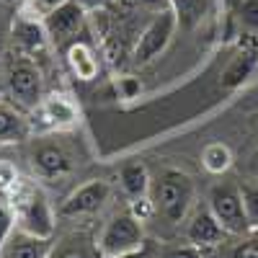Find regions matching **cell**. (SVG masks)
I'll return each instance as SVG.
<instances>
[{
	"instance_id": "6da1fadb",
	"label": "cell",
	"mask_w": 258,
	"mask_h": 258,
	"mask_svg": "<svg viewBox=\"0 0 258 258\" xmlns=\"http://www.w3.org/2000/svg\"><path fill=\"white\" fill-rule=\"evenodd\" d=\"M11 194H13V209H16V225L31 235H39V238H52L54 214L44 194L31 186H16Z\"/></svg>"
},
{
	"instance_id": "7a4b0ae2",
	"label": "cell",
	"mask_w": 258,
	"mask_h": 258,
	"mask_svg": "<svg viewBox=\"0 0 258 258\" xmlns=\"http://www.w3.org/2000/svg\"><path fill=\"white\" fill-rule=\"evenodd\" d=\"M194 199V183L181 170H163L155 188H153V204L155 212L163 214L168 222H181L188 212Z\"/></svg>"
},
{
	"instance_id": "3957f363",
	"label": "cell",
	"mask_w": 258,
	"mask_h": 258,
	"mask_svg": "<svg viewBox=\"0 0 258 258\" xmlns=\"http://www.w3.org/2000/svg\"><path fill=\"white\" fill-rule=\"evenodd\" d=\"M142 245H145L142 220H137L132 212H121L116 217H111V222L103 227L101 238L96 243V253H98V258H106V255L137 250Z\"/></svg>"
},
{
	"instance_id": "277c9868",
	"label": "cell",
	"mask_w": 258,
	"mask_h": 258,
	"mask_svg": "<svg viewBox=\"0 0 258 258\" xmlns=\"http://www.w3.org/2000/svg\"><path fill=\"white\" fill-rule=\"evenodd\" d=\"M209 212L217 217V222L230 235H245V232H250L245 209H243L240 186H235V183H217L212 188V194H209Z\"/></svg>"
},
{
	"instance_id": "5b68a950",
	"label": "cell",
	"mask_w": 258,
	"mask_h": 258,
	"mask_svg": "<svg viewBox=\"0 0 258 258\" xmlns=\"http://www.w3.org/2000/svg\"><path fill=\"white\" fill-rule=\"evenodd\" d=\"M8 91L13 96V101L21 106V109H34V106L44 98V85H41V70L39 64L29 57L21 54L11 62L8 70Z\"/></svg>"
},
{
	"instance_id": "8992f818",
	"label": "cell",
	"mask_w": 258,
	"mask_h": 258,
	"mask_svg": "<svg viewBox=\"0 0 258 258\" xmlns=\"http://www.w3.org/2000/svg\"><path fill=\"white\" fill-rule=\"evenodd\" d=\"M178 29V21H176V13L173 11H160L153 16V21L147 24V29L140 34V41L135 47V59L142 64V62H150L153 57H158L165 47L173 31Z\"/></svg>"
},
{
	"instance_id": "52a82bcc",
	"label": "cell",
	"mask_w": 258,
	"mask_h": 258,
	"mask_svg": "<svg viewBox=\"0 0 258 258\" xmlns=\"http://www.w3.org/2000/svg\"><path fill=\"white\" fill-rule=\"evenodd\" d=\"M31 114H34L31 126H36V129H64V126H73L80 119L78 106L64 93H52L47 98H41L31 109Z\"/></svg>"
},
{
	"instance_id": "ba28073f",
	"label": "cell",
	"mask_w": 258,
	"mask_h": 258,
	"mask_svg": "<svg viewBox=\"0 0 258 258\" xmlns=\"http://www.w3.org/2000/svg\"><path fill=\"white\" fill-rule=\"evenodd\" d=\"M83 18H85V8L78 0H64L62 6H57L54 11H49L41 18V26H44L49 41L64 44L68 39L78 36V31L83 29Z\"/></svg>"
},
{
	"instance_id": "9c48e42d",
	"label": "cell",
	"mask_w": 258,
	"mask_h": 258,
	"mask_svg": "<svg viewBox=\"0 0 258 258\" xmlns=\"http://www.w3.org/2000/svg\"><path fill=\"white\" fill-rule=\"evenodd\" d=\"M109 194H111V186L106 181H101V178L88 181L80 188H75L70 197L62 202L59 214L62 217H85V214H93L103 207V202L109 199Z\"/></svg>"
},
{
	"instance_id": "30bf717a",
	"label": "cell",
	"mask_w": 258,
	"mask_h": 258,
	"mask_svg": "<svg viewBox=\"0 0 258 258\" xmlns=\"http://www.w3.org/2000/svg\"><path fill=\"white\" fill-rule=\"evenodd\" d=\"M255 62H258V34H245L240 41V49L235 52V57L222 73V85L225 88H238L243 80L250 78Z\"/></svg>"
},
{
	"instance_id": "8fae6325",
	"label": "cell",
	"mask_w": 258,
	"mask_h": 258,
	"mask_svg": "<svg viewBox=\"0 0 258 258\" xmlns=\"http://www.w3.org/2000/svg\"><path fill=\"white\" fill-rule=\"evenodd\" d=\"M186 235H188V243H194L202 250L204 248H214V245H220V243H225L230 238V232L217 222V217H214L209 209H199L197 214H194L191 222H188Z\"/></svg>"
},
{
	"instance_id": "7c38bea8",
	"label": "cell",
	"mask_w": 258,
	"mask_h": 258,
	"mask_svg": "<svg viewBox=\"0 0 258 258\" xmlns=\"http://www.w3.org/2000/svg\"><path fill=\"white\" fill-rule=\"evenodd\" d=\"M49 253L52 238H39V235L16 227L0 250V258H49Z\"/></svg>"
},
{
	"instance_id": "4fadbf2b",
	"label": "cell",
	"mask_w": 258,
	"mask_h": 258,
	"mask_svg": "<svg viewBox=\"0 0 258 258\" xmlns=\"http://www.w3.org/2000/svg\"><path fill=\"white\" fill-rule=\"evenodd\" d=\"M31 165L34 170L41 176V178H57V176H64L70 170L73 160L68 155V150L62 145H52V142H44L34 150L31 155Z\"/></svg>"
},
{
	"instance_id": "5bb4252c",
	"label": "cell",
	"mask_w": 258,
	"mask_h": 258,
	"mask_svg": "<svg viewBox=\"0 0 258 258\" xmlns=\"http://www.w3.org/2000/svg\"><path fill=\"white\" fill-rule=\"evenodd\" d=\"M64 59H68L70 70L78 80H96L98 78L101 62H98V54H96L93 44H88V41H83V39L70 41L68 52H64Z\"/></svg>"
},
{
	"instance_id": "9a60e30c",
	"label": "cell",
	"mask_w": 258,
	"mask_h": 258,
	"mask_svg": "<svg viewBox=\"0 0 258 258\" xmlns=\"http://www.w3.org/2000/svg\"><path fill=\"white\" fill-rule=\"evenodd\" d=\"M13 41L18 44V49L24 52V54H36V52H41L44 49V44H47V31H44V26H41V21L36 24V21H31V18H18V21H13Z\"/></svg>"
},
{
	"instance_id": "2e32d148",
	"label": "cell",
	"mask_w": 258,
	"mask_h": 258,
	"mask_svg": "<svg viewBox=\"0 0 258 258\" xmlns=\"http://www.w3.org/2000/svg\"><path fill=\"white\" fill-rule=\"evenodd\" d=\"M170 11L176 13L178 29H197L212 11V0H170Z\"/></svg>"
},
{
	"instance_id": "e0dca14e",
	"label": "cell",
	"mask_w": 258,
	"mask_h": 258,
	"mask_svg": "<svg viewBox=\"0 0 258 258\" xmlns=\"http://www.w3.org/2000/svg\"><path fill=\"white\" fill-rule=\"evenodd\" d=\"M29 132V119H24L13 103L0 101V142H18Z\"/></svg>"
},
{
	"instance_id": "ac0fdd59",
	"label": "cell",
	"mask_w": 258,
	"mask_h": 258,
	"mask_svg": "<svg viewBox=\"0 0 258 258\" xmlns=\"http://www.w3.org/2000/svg\"><path fill=\"white\" fill-rule=\"evenodd\" d=\"M121 188L129 199H142L150 194V173L142 163H129L121 168Z\"/></svg>"
},
{
	"instance_id": "d6986e66",
	"label": "cell",
	"mask_w": 258,
	"mask_h": 258,
	"mask_svg": "<svg viewBox=\"0 0 258 258\" xmlns=\"http://www.w3.org/2000/svg\"><path fill=\"white\" fill-rule=\"evenodd\" d=\"M202 165L209 170V173L220 176L225 170H230L232 165V150L225 142H212L202 150Z\"/></svg>"
},
{
	"instance_id": "ffe728a7",
	"label": "cell",
	"mask_w": 258,
	"mask_h": 258,
	"mask_svg": "<svg viewBox=\"0 0 258 258\" xmlns=\"http://www.w3.org/2000/svg\"><path fill=\"white\" fill-rule=\"evenodd\" d=\"M49 258H93V253H91L88 243H85L83 238L73 235V238H64L59 243H52Z\"/></svg>"
},
{
	"instance_id": "44dd1931",
	"label": "cell",
	"mask_w": 258,
	"mask_h": 258,
	"mask_svg": "<svg viewBox=\"0 0 258 258\" xmlns=\"http://www.w3.org/2000/svg\"><path fill=\"white\" fill-rule=\"evenodd\" d=\"M238 21L248 34H258V0H238Z\"/></svg>"
},
{
	"instance_id": "7402d4cb",
	"label": "cell",
	"mask_w": 258,
	"mask_h": 258,
	"mask_svg": "<svg viewBox=\"0 0 258 258\" xmlns=\"http://www.w3.org/2000/svg\"><path fill=\"white\" fill-rule=\"evenodd\" d=\"M240 197L250 230H258V186H240Z\"/></svg>"
},
{
	"instance_id": "603a6c76",
	"label": "cell",
	"mask_w": 258,
	"mask_h": 258,
	"mask_svg": "<svg viewBox=\"0 0 258 258\" xmlns=\"http://www.w3.org/2000/svg\"><path fill=\"white\" fill-rule=\"evenodd\" d=\"M13 34V18H11V3L0 0V57L6 52V44Z\"/></svg>"
},
{
	"instance_id": "cb8c5ba5",
	"label": "cell",
	"mask_w": 258,
	"mask_h": 258,
	"mask_svg": "<svg viewBox=\"0 0 258 258\" xmlns=\"http://www.w3.org/2000/svg\"><path fill=\"white\" fill-rule=\"evenodd\" d=\"M13 225H16V209L8 207L6 202H0V250H3L6 240L11 238Z\"/></svg>"
},
{
	"instance_id": "d4e9b609",
	"label": "cell",
	"mask_w": 258,
	"mask_h": 258,
	"mask_svg": "<svg viewBox=\"0 0 258 258\" xmlns=\"http://www.w3.org/2000/svg\"><path fill=\"white\" fill-rule=\"evenodd\" d=\"M16 186H18V170L8 160H0V194H11Z\"/></svg>"
},
{
	"instance_id": "484cf974",
	"label": "cell",
	"mask_w": 258,
	"mask_h": 258,
	"mask_svg": "<svg viewBox=\"0 0 258 258\" xmlns=\"http://www.w3.org/2000/svg\"><path fill=\"white\" fill-rule=\"evenodd\" d=\"M230 258H258V235H250V238H245L238 248L232 250Z\"/></svg>"
},
{
	"instance_id": "4316f807",
	"label": "cell",
	"mask_w": 258,
	"mask_h": 258,
	"mask_svg": "<svg viewBox=\"0 0 258 258\" xmlns=\"http://www.w3.org/2000/svg\"><path fill=\"white\" fill-rule=\"evenodd\" d=\"M163 258H202V248H197L194 243L188 245H173L163 253Z\"/></svg>"
},
{
	"instance_id": "83f0119b",
	"label": "cell",
	"mask_w": 258,
	"mask_h": 258,
	"mask_svg": "<svg viewBox=\"0 0 258 258\" xmlns=\"http://www.w3.org/2000/svg\"><path fill=\"white\" fill-rule=\"evenodd\" d=\"M64 0H26V6H29V11L34 13V16H39V18H44L49 11H54L57 6H62Z\"/></svg>"
},
{
	"instance_id": "f1b7e54d",
	"label": "cell",
	"mask_w": 258,
	"mask_h": 258,
	"mask_svg": "<svg viewBox=\"0 0 258 258\" xmlns=\"http://www.w3.org/2000/svg\"><path fill=\"white\" fill-rule=\"evenodd\" d=\"M140 8H147L153 13H160V11H170V0H135Z\"/></svg>"
},
{
	"instance_id": "f546056e",
	"label": "cell",
	"mask_w": 258,
	"mask_h": 258,
	"mask_svg": "<svg viewBox=\"0 0 258 258\" xmlns=\"http://www.w3.org/2000/svg\"><path fill=\"white\" fill-rule=\"evenodd\" d=\"M78 3L85 8V11H101L111 3V0H78Z\"/></svg>"
},
{
	"instance_id": "4dcf8cb0",
	"label": "cell",
	"mask_w": 258,
	"mask_h": 258,
	"mask_svg": "<svg viewBox=\"0 0 258 258\" xmlns=\"http://www.w3.org/2000/svg\"><path fill=\"white\" fill-rule=\"evenodd\" d=\"M106 258H150V250L142 245L137 250H129V253H119V255H106Z\"/></svg>"
},
{
	"instance_id": "1f68e13d",
	"label": "cell",
	"mask_w": 258,
	"mask_h": 258,
	"mask_svg": "<svg viewBox=\"0 0 258 258\" xmlns=\"http://www.w3.org/2000/svg\"><path fill=\"white\" fill-rule=\"evenodd\" d=\"M253 173H255V176H258V155H255V158H253Z\"/></svg>"
},
{
	"instance_id": "d6a6232c",
	"label": "cell",
	"mask_w": 258,
	"mask_h": 258,
	"mask_svg": "<svg viewBox=\"0 0 258 258\" xmlns=\"http://www.w3.org/2000/svg\"><path fill=\"white\" fill-rule=\"evenodd\" d=\"M225 3H230V6H232V3H238V0H225Z\"/></svg>"
},
{
	"instance_id": "836d02e7",
	"label": "cell",
	"mask_w": 258,
	"mask_h": 258,
	"mask_svg": "<svg viewBox=\"0 0 258 258\" xmlns=\"http://www.w3.org/2000/svg\"><path fill=\"white\" fill-rule=\"evenodd\" d=\"M8 3H13V0H8Z\"/></svg>"
}]
</instances>
